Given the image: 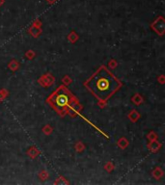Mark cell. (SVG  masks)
Wrapping results in <instances>:
<instances>
[{"mask_svg": "<svg viewBox=\"0 0 165 185\" xmlns=\"http://www.w3.org/2000/svg\"><path fill=\"white\" fill-rule=\"evenodd\" d=\"M69 101V96L67 94H60L56 96V99H55V102L56 104L58 106H61V107H63V106H65Z\"/></svg>", "mask_w": 165, "mask_h": 185, "instance_id": "7a4b0ae2", "label": "cell"}, {"mask_svg": "<svg viewBox=\"0 0 165 185\" xmlns=\"http://www.w3.org/2000/svg\"><path fill=\"white\" fill-rule=\"evenodd\" d=\"M120 87L119 81L108 70L100 69L87 82V88L99 100H106Z\"/></svg>", "mask_w": 165, "mask_h": 185, "instance_id": "6da1fadb", "label": "cell"}]
</instances>
